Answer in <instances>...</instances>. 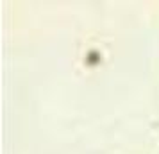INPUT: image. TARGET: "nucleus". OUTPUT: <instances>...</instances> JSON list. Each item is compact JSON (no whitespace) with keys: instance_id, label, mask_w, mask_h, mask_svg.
<instances>
[]
</instances>
